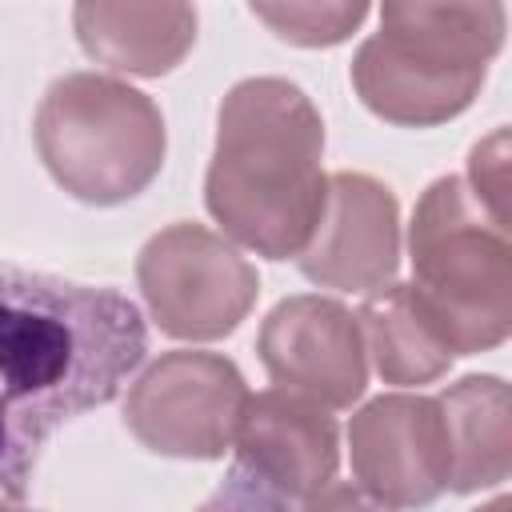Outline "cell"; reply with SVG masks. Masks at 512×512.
Masks as SVG:
<instances>
[{"instance_id":"ac0fdd59","label":"cell","mask_w":512,"mask_h":512,"mask_svg":"<svg viewBox=\"0 0 512 512\" xmlns=\"http://www.w3.org/2000/svg\"><path fill=\"white\" fill-rule=\"evenodd\" d=\"M304 512H392V508L376 504L368 492H360L352 484H324L320 492L308 496Z\"/></svg>"},{"instance_id":"9c48e42d","label":"cell","mask_w":512,"mask_h":512,"mask_svg":"<svg viewBox=\"0 0 512 512\" xmlns=\"http://www.w3.org/2000/svg\"><path fill=\"white\" fill-rule=\"evenodd\" d=\"M260 360L280 392L320 408H348L364 396L368 356L360 320L328 296H288L260 328Z\"/></svg>"},{"instance_id":"277c9868","label":"cell","mask_w":512,"mask_h":512,"mask_svg":"<svg viewBox=\"0 0 512 512\" xmlns=\"http://www.w3.org/2000/svg\"><path fill=\"white\" fill-rule=\"evenodd\" d=\"M412 288L432 308L452 356L504 344L512 328L508 224L492 220L460 176L428 184L408 228Z\"/></svg>"},{"instance_id":"8992f818","label":"cell","mask_w":512,"mask_h":512,"mask_svg":"<svg viewBox=\"0 0 512 512\" xmlns=\"http://www.w3.org/2000/svg\"><path fill=\"white\" fill-rule=\"evenodd\" d=\"M136 280L160 332L176 340H220L256 304V268L216 232L172 224L136 260Z\"/></svg>"},{"instance_id":"5b68a950","label":"cell","mask_w":512,"mask_h":512,"mask_svg":"<svg viewBox=\"0 0 512 512\" xmlns=\"http://www.w3.org/2000/svg\"><path fill=\"white\" fill-rule=\"evenodd\" d=\"M36 148L64 192L84 204H120L156 180L168 136L160 108L140 88L72 72L40 100Z\"/></svg>"},{"instance_id":"ba28073f","label":"cell","mask_w":512,"mask_h":512,"mask_svg":"<svg viewBox=\"0 0 512 512\" xmlns=\"http://www.w3.org/2000/svg\"><path fill=\"white\" fill-rule=\"evenodd\" d=\"M360 492L384 508H424L452 476L448 432L436 396L392 392L368 400L348 424Z\"/></svg>"},{"instance_id":"5bb4252c","label":"cell","mask_w":512,"mask_h":512,"mask_svg":"<svg viewBox=\"0 0 512 512\" xmlns=\"http://www.w3.org/2000/svg\"><path fill=\"white\" fill-rule=\"evenodd\" d=\"M364 324L376 372L388 384H428L452 364V348L432 308L420 300L412 284L380 288L356 316Z\"/></svg>"},{"instance_id":"52a82bcc","label":"cell","mask_w":512,"mask_h":512,"mask_svg":"<svg viewBox=\"0 0 512 512\" xmlns=\"http://www.w3.org/2000/svg\"><path fill=\"white\" fill-rule=\"evenodd\" d=\"M248 396L232 360L216 352H168L132 384L124 424L160 456L216 460L232 448Z\"/></svg>"},{"instance_id":"8fae6325","label":"cell","mask_w":512,"mask_h":512,"mask_svg":"<svg viewBox=\"0 0 512 512\" xmlns=\"http://www.w3.org/2000/svg\"><path fill=\"white\" fill-rule=\"evenodd\" d=\"M232 444L240 468L284 500H308L320 492L340 460V436L328 408L280 388L248 396Z\"/></svg>"},{"instance_id":"4fadbf2b","label":"cell","mask_w":512,"mask_h":512,"mask_svg":"<svg viewBox=\"0 0 512 512\" xmlns=\"http://www.w3.org/2000/svg\"><path fill=\"white\" fill-rule=\"evenodd\" d=\"M436 404H440L448 452H452L448 488L476 492L508 480V468H512L508 384L500 376H464L460 384L444 388Z\"/></svg>"},{"instance_id":"e0dca14e","label":"cell","mask_w":512,"mask_h":512,"mask_svg":"<svg viewBox=\"0 0 512 512\" xmlns=\"http://www.w3.org/2000/svg\"><path fill=\"white\" fill-rule=\"evenodd\" d=\"M196 512H288L284 496H276L264 480H256L248 468H232L224 484L196 508Z\"/></svg>"},{"instance_id":"7a4b0ae2","label":"cell","mask_w":512,"mask_h":512,"mask_svg":"<svg viewBox=\"0 0 512 512\" xmlns=\"http://www.w3.org/2000/svg\"><path fill=\"white\" fill-rule=\"evenodd\" d=\"M320 160L324 124L312 100L280 76L240 80L220 104L208 212L236 244L268 260L300 256L328 196Z\"/></svg>"},{"instance_id":"2e32d148","label":"cell","mask_w":512,"mask_h":512,"mask_svg":"<svg viewBox=\"0 0 512 512\" xmlns=\"http://www.w3.org/2000/svg\"><path fill=\"white\" fill-rule=\"evenodd\" d=\"M468 176H472V196L488 208L492 220L508 224V132L496 128L488 140H480L472 148V160H468Z\"/></svg>"},{"instance_id":"d6986e66","label":"cell","mask_w":512,"mask_h":512,"mask_svg":"<svg viewBox=\"0 0 512 512\" xmlns=\"http://www.w3.org/2000/svg\"><path fill=\"white\" fill-rule=\"evenodd\" d=\"M476 512H512V500H508V496H496L492 504H484V508H476Z\"/></svg>"},{"instance_id":"7c38bea8","label":"cell","mask_w":512,"mask_h":512,"mask_svg":"<svg viewBox=\"0 0 512 512\" xmlns=\"http://www.w3.org/2000/svg\"><path fill=\"white\" fill-rule=\"evenodd\" d=\"M84 52L116 72L164 76L196 40V8L188 4H76L72 12Z\"/></svg>"},{"instance_id":"3957f363","label":"cell","mask_w":512,"mask_h":512,"mask_svg":"<svg viewBox=\"0 0 512 512\" xmlns=\"http://www.w3.org/2000/svg\"><path fill=\"white\" fill-rule=\"evenodd\" d=\"M504 44V4H384L380 32L352 60L356 96L388 124L460 116Z\"/></svg>"},{"instance_id":"30bf717a","label":"cell","mask_w":512,"mask_h":512,"mask_svg":"<svg viewBox=\"0 0 512 512\" xmlns=\"http://www.w3.org/2000/svg\"><path fill=\"white\" fill-rule=\"evenodd\" d=\"M296 260L300 272L320 288L364 296L388 288L400 268L396 196L364 172L328 176L320 220Z\"/></svg>"},{"instance_id":"ffe728a7","label":"cell","mask_w":512,"mask_h":512,"mask_svg":"<svg viewBox=\"0 0 512 512\" xmlns=\"http://www.w3.org/2000/svg\"><path fill=\"white\" fill-rule=\"evenodd\" d=\"M0 512H28V508H12V504H8L4 496H0Z\"/></svg>"},{"instance_id":"6da1fadb","label":"cell","mask_w":512,"mask_h":512,"mask_svg":"<svg viewBox=\"0 0 512 512\" xmlns=\"http://www.w3.org/2000/svg\"><path fill=\"white\" fill-rule=\"evenodd\" d=\"M144 348L128 296L0 264V496H24L48 436L108 404Z\"/></svg>"},{"instance_id":"9a60e30c","label":"cell","mask_w":512,"mask_h":512,"mask_svg":"<svg viewBox=\"0 0 512 512\" xmlns=\"http://www.w3.org/2000/svg\"><path fill=\"white\" fill-rule=\"evenodd\" d=\"M252 16L264 20L280 40L288 44H300V48H328V44H340L348 40L360 20L368 16V4L360 0H344V4H252Z\"/></svg>"}]
</instances>
